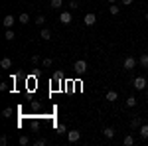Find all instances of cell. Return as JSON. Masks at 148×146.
Returning a JSON list of instances; mask_svg holds the SVG:
<instances>
[{"label":"cell","mask_w":148,"mask_h":146,"mask_svg":"<svg viewBox=\"0 0 148 146\" xmlns=\"http://www.w3.org/2000/svg\"><path fill=\"white\" fill-rule=\"evenodd\" d=\"M79 138H81L79 130H69V132H67V140H69V142H79Z\"/></svg>","instance_id":"6"},{"label":"cell","mask_w":148,"mask_h":146,"mask_svg":"<svg viewBox=\"0 0 148 146\" xmlns=\"http://www.w3.org/2000/svg\"><path fill=\"white\" fill-rule=\"evenodd\" d=\"M14 22H16V18H14L12 14H8V16H4V20H2V24H4V28H12V26H14Z\"/></svg>","instance_id":"7"},{"label":"cell","mask_w":148,"mask_h":146,"mask_svg":"<svg viewBox=\"0 0 148 146\" xmlns=\"http://www.w3.org/2000/svg\"><path fill=\"white\" fill-rule=\"evenodd\" d=\"M49 6H51L53 10H59V8L63 6V0H51V2H49Z\"/></svg>","instance_id":"13"},{"label":"cell","mask_w":148,"mask_h":146,"mask_svg":"<svg viewBox=\"0 0 148 146\" xmlns=\"http://www.w3.org/2000/svg\"><path fill=\"white\" fill-rule=\"evenodd\" d=\"M116 99H119L116 91H107V101H109V103H114Z\"/></svg>","instance_id":"11"},{"label":"cell","mask_w":148,"mask_h":146,"mask_svg":"<svg viewBox=\"0 0 148 146\" xmlns=\"http://www.w3.org/2000/svg\"><path fill=\"white\" fill-rule=\"evenodd\" d=\"M146 97H148V93H146Z\"/></svg>","instance_id":"31"},{"label":"cell","mask_w":148,"mask_h":146,"mask_svg":"<svg viewBox=\"0 0 148 146\" xmlns=\"http://www.w3.org/2000/svg\"><path fill=\"white\" fill-rule=\"evenodd\" d=\"M130 126H132V128H140V117H134V119L130 121Z\"/></svg>","instance_id":"17"},{"label":"cell","mask_w":148,"mask_h":146,"mask_svg":"<svg viewBox=\"0 0 148 146\" xmlns=\"http://www.w3.org/2000/svg\"><path fill=\"white\" fill-rule=\"evenodd\" d=\"M69 8H71V10H77V8H79V4H77L75 0H71V2H69Z\"/></svg>","instance_id":"26"},{"label":"cell","mask_w":148,"mask_h":146,"mask_svg":"<svg viewBox=\"0 0 148 146\" xmlns=\"http://www.w3.org/2000/svg\"><path fill=\"white\" fill-rule=\"evenodd\" d=\"M146 22H148V12H146Z\"/></svg>","instance_id":"30"},{"label":"cell","mask_w":148,"mask_h":146,"mask_svg":"<svg viewBox=\"0 0 148 146\" xmlns=\"http://www.w3.org/2000/svg\"><path fill=\"white\" fill-rule=\"evenodd\" d=\"M0 67H2V69H10L12 67V59H10V57H4V59L0 61Z\"/></svg>","instance_id":"10"},{"label":"cell","mask_w":148,"mask_h":146,"mask_svg":"<svg viewBox=\"0 0 148 146\" xmlns=\"http://www.w3.org/2000/svg\"><path fill=\"white\" fill-rule=\"evenodd\" d=\"M40 38H44V40H51V32H49V30H47V28H44V26H42V32H40Z\"/></svg>","instance_id":"8"},{"label":"cell","mask_w":148,"mask_h":146,"mask_svg":"<svg viewBox=\"0 0 148 146\" xmlns=\"http://www.w3.org/2000/svg\"><path fill=\"white\" fill-rule=\"evenodd\" d=\"M53 65V59L51 57H44V67H51Z\"/></svg>","instance_id":"20"},{"label":"cell","mask_w":148,"mask_h":146,"mask_svg":"<svg viewBox=\"0 0 148 146\" xmlns=\"http://www.w3.org/2000/svg\"><path fill=\"white\" fill-rule=\"evenodd\" d=\"M138 63H140V67L148 69V53H142V56H140V59H138Z\"/></svg>","instance_id":"9"},{"label":"cell","mask_w":148,"mask_h":146,"mask_svg":"<svg viewBox=\"0 0 148 146\" xmlns=\"http://www.w3.org/2000/svg\"><path fill=\"white\" fill-rule=\"evenodd\" d=\"M2 117H4V119H10V117H12V109H10V107L2 111Z\"/></svg>","instance_id":"22"},{"label":"cell","mask_w":148,"mask_h":146,"mask_svg":"<svg viewBox=\"0 0 148 146\" xmlns=\"http://www.w3.org/2000/svg\"><path fill=\"white\" fill-rule=\"evenodd\" d=\"M123 4H125V6H130V4H132V0H123Z\"/></svg>","instance_id":"28"},{"label":"cell","mask_w":148,"mask_h":146,"mask_svg":"<svg viewBox=\"0 0 148 146\" xmlns=\"http://www.w3.org/2000/svg\"><path fill=\"white\" fill-rule=\"evenodd\" d=\"M4 38H6L8 42H12V40L16 38V36H14V30H12V28H8V30H6V36H4Z\"/></svg>","instance_id":"16"},{"label":"cell","mask_w":148,"mask_h":146,"mask_svg":"<svg viewBox=\"0 0 148 146\" xmlns=\"http://www.w3.org/2000/svg\"><path fill=\"white\" fill-rule=\"evenodd\" d=\"M28 142H30V138H28V136H20V144H22V146H26Z\"/></svg>","instance_id":"25"},{"label":"cell","mask_w":148,"mask_h":146,"mask_svg":"<svg viewBox=\"0 0 148 146\" xmlns=\"http://www.w3.org/2000/svg\"><path fill=\"white\" fill-rule=\"evenodd\" d=\"M83 22H85V26H95V22H97V16H95L93 12H89V14H85Z\"/></svg>","instance_id":"5"},{"label":"cell","mask_w":148,"mask_h":146,"mask_svg":"<svg viewBox=\"0 0 148 146\" xmlns=\"http://www.w3.org/2000/svg\"><path fill=\"white\" fill-rule=\"evenodd\" d=\"M8 144V138H6V136H2V138H0V146H6Z\"/></svg>","instance_id":"27"},{"label":"cell","mask_w":148,"mask_h":146,"mask_svg":"<svg viewBox=\"0 0 148 146\" xmlns=\"http://www.w3.org/2000/svg\"><path fill=\"white\" fill-rule=\"evenodd\" d=\"M18 20H20V24H28V22H30V16H28V14H26V12H22V14H20V18H18Z\"/></svg>","instance_id":"15"},{"label":"cell","mask_w":148,"mask_h":146,"mask_svg":"<svg viewBox=\"0 0 148 146\" xmlns=\"http://www.w3.org/2000/svg\"><path fill=\"white\" fill-rule=\"evenodd\" d=\"M109 2H111V4H114V2H116V0H109Z\"/></svg>","instance_id":"29"},{"label":"cell","mask_w":148,"mask_h":146,"mask_svg":"<svg viewBox=\"0 0 148 146\" xmlns=\"http://www.w3.org/2000/svg\"><path fill=\"white\" fill-rule=\"evenodd\" d=\"M73 69H75V73H79V75H83V73L87 71V61H85V59H79V61H75V65H73Z\"/></svg>","instance_id":"2"},{"label":"cell","mask_w":148,"mask_h":146,"mask_svg":"<svg viewBox=\"0 0 148 146\" xmlns=\"http://www.w3.org/2000/svg\"><path fill=\"white\" fill-rule=\"evenodd\" d=\"M71 20H73L71 12H61V14H59V22L63 24V26H69V24H71Z\"/></svg>","instance_id":"4"},{"label":"cell","mask_w":148,"mask_h":146,"mask_svg":"<svg viewBox=\"0 0 148 146\" xmlns=\"http://www.w3.org/2000/svg\"><path fill=\"white\" fill-rule=\"evenodd\" d=\"M136 97H128V99H126V107H136Z\"/></svg>","instance_id":"18"},{"label":"cell","mask_w":148,"mask_h":146,"mask_svg":"<svg viewBox=\"0 0 148 146\" xmlns=\"http://www.w3.org/2000/svg\"><path fill=\"white\" fill-rule=\"evenodd\" d=\"M132 87H134V89H138V91H144V89H146V77L138 75V77L132 81Z\"/></svg>","instance_id":"1"},{"label":"cell","mask_w":148,"mask_h":146,"mask_svg":"<svg viewBox=\"0 0 148 146\" xmlns=\"http://www.w3.org/2000/svg\"><path fill=\"white\" fill-rule=\"evenodd\" d=\"M138 132H140V136L146 140L148 138V124H140V130H138Z\"/></svg>","instance_id":"12"},{"label":"cell","mask_w":148,"mask_h":146,"mask_svg":"<svg viewBox=\"0 0 148 146\" xmlns=\"http://www.w3.org/2000/svg\"><path fill=\"white\" fill-rule=\"evenodd\" d=\"M103 132H105V136H107V138L111 140V138H113V136H114V128H111V126H109V128H105Z\"/></svg>","instance_id":"14"},{"label":"cell","mask_w":148,"mask_h":146,"mask_svg":"<svg viewBox=\"0 0 148 146\" xmlns=\"http://www.w3.org/2000/svg\"><path fill=\"white\" fill-rule=\"evenodd\" d=\"M57 132H59V134H67V128H65V124H57Z\"/></svg>","instance_id":"21"},{"label":"cell","mask_w":148,"mask_h":146,"mask_svg":"<svg viewBox=\"0 0 148 146\" xmlns=\"http://www.w3.org/2000/svg\"><path fill=\"white\" fill-rule=\"evenodd\" d=\"M123 144H125V146H132V144H134V138H132V136H125Z\"/></svg>","instance_id":"19"},{"label":"cell","mask_w":148,"mask_h":146,"mask_svg":"<svg viewBox=\"0 0 148 146\" xmlns=\"http://www.w3.org/2000/svg\"><path fill=\"white\" fill-rule=\"evenodd\" d=\"M109 10H111V14H113V16H116V14H119V12H121V8H119V6H111V8H109Z\"/></svg>","instance_id":"23"},{"label":"cell","mask_w":148,"mask_h":146,"mask_svg":"<svg viewBox=\"0 0 148 146\" xmlns=\"http://www.w3.org/2000/svg\"><path fill=\"white\" fill-rule=\"evenodd\" d=\"M44 22H46L44 16H38V18H36V24H38V26H44Z\"/></svg>","instance_id":"24"},{"label":"cell","mask_w":148,"mask_h":146,"mask_svg":"<svg viewBox=\"0 0 148 146\" xmlns=\"http://www.w3.org/2000/svg\"><path fill=\"white\" fill-rule=\"evenodd\" d=\"M136 63H138V61H136V57H132V56H130V57H126V59H125L123 67H125L126 71H132V69L136 67Z\"/></svg>","instance_id":"3"}]
</instances>
